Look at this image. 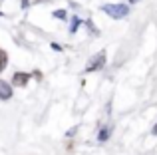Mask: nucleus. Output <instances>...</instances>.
<instances>
[{
	"instance_id": "nucleus-9",
	"label": "nucleus",
	"mask_w": 157,
	"mask_h": 155,
	"mask_svg": "<svg viewBox=\"0 0 157 155\" xmlns=\"http://www.w3.org/2000/svg\"><path fill=\"white\" fill-rule=\"evenodd\" d=\"M151 133H153V135H157V123L153 125V129H151Z\"/></svg>"
},
{
	"instance_id": "nucleus-5",
	"label": "nucleus",
	"mask_w": 157,
	"mask_h": 155,
	"mask_svg": "<svg viewBox=\"0 0 157 155\" xmlns=\"http://www.w3.org/2000/svg\"><path fill=\"white\" fill-rule=\"evenodd\" d=\"M109 135H111V127H109V125H105V127H101L100 133H98V141H101V143H104V141L109 139Z\"/></svg>"
},
{
	"instance_id": "nucleus-1",
	"label": "nucleus",
	"mask_w": 157,
	"mask_h": 155,
	"mask_svg": "<svg viewBox=\"0 0 157 155\" xmlns=\"http://www.w3.org/2000/svg\"><path fill=\"white\" fill-rule=\"evenodd\" d=\"M101 12H105V14L111 16L113 20H119V18L129 14V6H127V4H104V6H101Z\"/></svg>"
},
{
	"instance_id": "nucleus-8",
	"label": "nucleus",
	"mask_w": 157,
	"mask_h": 155,
	"mask_svg": "<svg viewBox=\"0 0 157 155\" xmlns=\"http://www.w3.org/2000/svg\"><path fill=\"white\" fill-rule=\"evenodd\" d=\"M54 18L64 20V18H66V10H56V12H54Z\"/></svg>"
},
{
	"instance_id": "nucleus-11",
	"label": "nucleus",
	"mask_w": 157,
	"mask_h": 155,
	"mask_svg": "<svg viewBox=\"0 0 157 155\" xmlns=\"http://www.w3.org/2000/svg\"><path fill=\"white\" fill-rule=\"evenodd\" d=\"M129 2H131V4H135V2H139V0H129Z\"/></svg>"
},
{
	"instance_id": "nucleus-4",
	"label": "nucleus",
	"mask_w": 157,
	"mask_h": 155,
	"mask_svg": "<svg viewBox=\"0 0 157 155\" xmlns=\"http://www.w3.org/2000/svg\"><path fill=\"white\" fill-rule=\"evenodd\" d=\"M12 97V85L8 81L0 80V100H10Z\"/></svg>"
},
{
	"instance_id": "nucleus-10",
	"label": "nucleus",
	"mask_w": 157,
	"mask_h": 155,
	"mask_svg": "<svg viewBox=\"0 0 157 155\" xmlns=\"http://www.w3.org/2000/svg\"><path fill=\"white\" fill-rule=\"evenodd\" d=\"M28 4H30V2H28V0H22V8H26Z\"/></svg>"
},
{
	"instance_id": "nucleus-3",
	"label": "nucleus",
	"mask_w": 157,
	"mask_h": 155,
	"mask_svg": "<svg viewBox=\"0 0 157 155\" xmlns=\"http://www.w3.org/2000/svg\"><path fill=\"white\" fill-rule=\"evenodd\" d=\"M28 81H30V76L24 74V72H16V74L12 76V84H14V85H20V88H24Z\"/></svg>"
},
{
	"instance_id": "nucleus-12",
	"label": "nucleus",
	"mask_w": 157,
	"mask_h": 155,
	"mask_svg": "<svg viewBox=\"0 0 157 155\" xmlns=\"http://www.w3.org/2000/svg\"><path fill=\"white\" fill-rule=\"evenodd\" d=\"M0 16H2V12H0Z\"/></svg>"
},
{
	"instance_id": "nucleus-2",
	"label": "nucleus",
	"mask_w": 157,
	"mask_h": 155,
	"mask_svg": "<svg viewBox=\"0 0 157 155\" xmlns=\"http://www.w3.org/2000/svg\"><path fill=\"white\" fill-rule=\"evenodd\" d=\"M104 66H105V52L101 50V52H98L88 64H86V72H98V70H101Z\"/></svg>"
},
{
	"instance_id": "nucleus-6",
	"label": "nucleus",
	"mask_w": 157,
	"mask_h": 155,
	"mask_svg": "<svg viewBox=\"0 0 157 155\" xmlns=\"http://www.w3.org/2000/svg\"><path fill=\"white\" fill-rule=\"evenodd\" d=\"M80 24H82V20L78 18V16H74V18H72V24H70V32L74 34V32H76L78 28H80Z\"/></svg>"
},
{
	"instance_id": "nucleus-7",
	"label": "nucleus",
	"mask_w": 157,
	"mask_h": 155,
	"mask_svg": "<svg viewBox=\"0 0 157 155\" xmlns=\"http://www.w3.org/2000/svg\"><path fill=\"white\" fill-rule=\"evenodd\" d=\"M6 62H8V56H6V52H4L2 48H0V72H2L4 68H6Z\"/></svg>"
}]
</instances>
